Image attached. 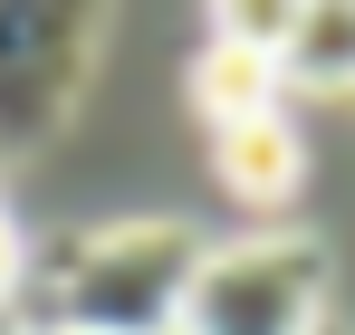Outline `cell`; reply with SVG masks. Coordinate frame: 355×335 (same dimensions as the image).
<instances>
[{
  "label": "cell",
  "mask_w": 355,
  "mask_h": 335,
  "mask_svg": "<svg viewBox=\"0 0 355 335\" xmlns=\"http://www.w3.org/2000/svg\"><path fill=\"white\" fill-rule=\"evenodd\" d=\"M192 269H202V230H182V221L77 230L67 249L29 259L19 307H39L29 335H173Z\"/></svg>",
  "instance_id": "1"
},
{
  "label": "cell",
  "mask_w": 355,
  "mask_h": 335,
  "mask_svg": "<svg viewBox=\"0 0 355 335\" xmlns=\"http://www.w3.org/2000/svg\"><path fill=\"white\" fill-rule=\"evenodd\" d=\"M106 48L96 10H0V154H39Z\"/></svg>",
  "instance_id": "3"
},
{
  "label": "cell",
  "mask_w": 355,
  "mask_h": 335,
  "mask_svg": "<svg viewBox=\"0 0 355 335\" xmlns=\"http://www.w3.org/2000/svg\"><path fill=\"white\" fill-rule=\"evenodd\" d=\"M192 106H202L211 134H221V125H250V115L279 106V67L231 48V39H202V48H192Z\"/></svg>",
  "instance_id": "5"
},
{
  "label": "cell",
  "mask_w": 355,
  "mask_h": 335,
  "mask_svg": "<svg viewBox=\"0 0 355 335\" xmlns=\"http://www.w3.org/2000/svg\"><path fill=\"white\" fill-rule=\"evenodd\" d=\"M19 297H29V239L0 211V335H19Z\"/></svg>",
  "instance_id": "8"
},
{
  "label": "cell",
  "mask_w": 355,
  "mask_h": 335,
  "mask_svg": "<svg viewBox=\"0 0 355 335\" xmlns=\"http://www.w3.org/2000/svg\"><path fill=\"white\" fill-rule=\"evenodd\" d=\"M211 163H221V192H231V201L279 211L297 182H307V144H297L288 106H269V115H250V125H221V134H211Z\"/></svg>",
  "instance_id": "4"
},
{
  "label": "cell",
  "mask_w": 355,
  "mask_h": 335,
  "mask_svg": "<svg viewBox=\"0 0 355 335\" xmlns=\"http://www.w3.org/2000/svg\"><path fill=\"white\" fill-rule=\"evenodd\" d=\"M173 335H327V249L317 239L202 249Z\"/></svg>",
  "instance_id": "2"
},
{
  "label": "cell",
  "mask_w": 355,
  "mask_h": 335,
  "mask_svg": "<svg viewBox=\"0 0 355 335\" xmlns=\"http://www.w3.org/2000/svg\"><path fill=\"white\" fill-rule=\"evenodd\" d=\"M288 0H240V10H221L211 19V39H231V48H250V57H269L279 67V48H288Z\"/></svg>",
  "instance_id": "7"
},
{
  "label": "cell",
  "mask_w": 355,
  "mask_h": 335,
  "mask_svg": "<svg viewBox=\"0 0 355 335\" xmlns=\"http://www.w3.org/2000/svg\"><path fill=\"white\" fill-rule=\"evenodd\" d=\"M355 96V10H297L279 48V96Z\"/></svg>",
  "instance_id": "6"
}]
</instances>
